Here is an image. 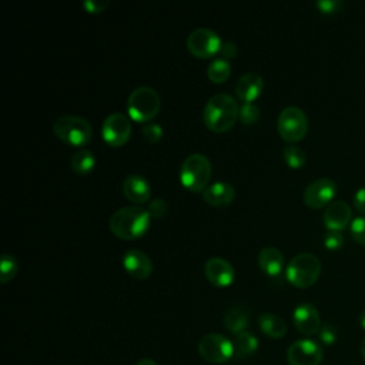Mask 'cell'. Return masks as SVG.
Instances as JSON below:
<instances>
[{"instance_id":"cell-1","label":"cell","mask_w":365,"mask_h":365,"mask_svg":"<svg viewBox=\"0 0 365 365\" xmlns=\"http://www.w3.org/2000/svg\"><path fill=\"white\" fill-rule=\"evenodd\" d=\"M240 115V106L237 100L225 93L214 94L208 98L204 107L202 120L208 130L214 133H224L230 130Z\"/></svg>"},{"instance_id":"cell-2","label":"cell","mask_w":365,"mask_h":365,"mask_svg":"<svg viewBox=\"0 0 365 365\" xmlns=\"http://www.w3.org/2000/svg\"><path fill=\"white\" fill-rule=\"evenodd\" d=\"M150 212L140 207H124L113 212L110 217V231L120 240H135L141 237L150 227Z\"/></svg>"},{"instance_id":"cell-3","label":"cell","mask_w":365,"mask_h":365,"mask_svg":"<svg viewBox=\"0 0 365 365\" xmlns=\"http://www.w3.org/2000/svg\"><path fill=\"white\" fill-rule=\"evenodd\" d=\"M321 274V261L311 252H299L291 258L285 268V277L295 288H309Z\"/></svg>"},{"instance_id":"cell-4","label":"cell","mask_w":365,"mask_h":365,"mask_svg":"<svg viewBox=\"0 0 365 365\" xmlns=\"http://www.w3.org/2000/svg\"><path fill=\"white\" fill-rule=\"evenodd\" d=\"M211 178V163L207 155L194 153L185 157L180 168L181 184L192 192H204L210 185Z\"/></svg>"},{"instance_id":"cell-5","label":"cell","mask_w":365,"mask_h":365,"mask_svg":"<svg viewBox=\"0 0 365 365\" xmlns=\"http://www.w3.org/2000/svg\"><path fill=\"white\" fill-rule=\"evenodd\" d=\"M161 107L160 94L150 86L134 88L127 98V111L135 121L147 123L153 120Z\"/></svg>"},{"instance_id":"cell-6","label":"cell","mask_w":365,"mask_h":365,"mask_svg":"<svg viewBox=\"0 0 365 365\" xmlns=\"http://www.w3.org/2000/svg\"><path fill=\"white\" fill-rule=\"evenodd\" d=\"M53 131L57 138L76 147L86 145L93 137V128L88 120L74 114L60 115L53 123Z\"/></svg>"},{"instance_id":"cell-7","label":"cell","mask_w":365,"mask_h":365,"mask_svg":"<svg viewBox=\"0 0 365 365\" xmlns=\"http://www.w3.org/2000/svg\"><path fill=\"white\" fill-rule=\"evenodd\" d=\"M277 128L284 141L298 143L307 135L308 118L299 107L289 106L279 113Z\"/></svg>"},{"instance_id":"cell-8","label":"cell","mask_w":365,"mask_h":365,"mask_svg":"<svg viewBox=\"0 0 365 365\" xmlns=\"http://www.w3.org/2000/svg\"><path fill=\"white\" fill-rule=\"evenodd\" d=\"M198 354L207 362L224 364L234 356V344L222 334H205L198 342Z\"/></svg>"},{"instance_id":"cell-9","label":"cell","mask_w":365,"mask_h":365,"mask_svg":"<svg viewBox=\"0 0 365 365\" xmlns=\"http://www.w3.org/2000/svg\"><path fill=\"white\" fill-rule=\"evenodd\" d=\"M221 44L222 40L220 36L208 27H198L187 37V48L198 58H208L218 54Z\"/></svg>"},{"instance_id":"cell-10","label":"cell","mask_w":365,"mask_h":365,"mask_svg":"<svg viewBox=\"0 0 365 365\" xmlns=\"http://www.w3.org/2000/svg\"><path fill=\"white\" fill-rule=\"evenodd\" d=\"M101 135L104 141L111 147L124 145L131 135V123L123 113L108 114L101 124Z\"/></svg>"},{"instance_id":"cell-11","label":"cell","mask_w":365,"mask_h":365,"mask_svg":"<svg viewBox=\"0 0 365 365\" xmlns=\"http://www.w3.org/2000/svg\"><path fill=\"white\" fill-rule=\"evenodd\" d=\"M322 358V346L308 338L294 341L287 351V359L289 365H319Z\"/></svg>"},{"instance_id":"cell-12","label":"cell","mask_w":365,"mask_h":365,"mask_svg":"<svg viewBox=\"0 0 365 365\" xmlns=\"http://www.w3.org/2000/svg\"><path fill=\"white\" fill-rule=\"evenodd\" d=\"M336 190L338 187L331 178H318L304 190V202L309 208H322L332 202Z\"/></svg>"},{"instance_id":"cell-13","label":"cell","mask_w":365,"mask_h":365,"mask_svg":"<svg viewBox=\"0 0 365 365\" xmlns=\"http://www.w3.org/2000/svg\"><path fill=\"white\" fill-rule=\"evenodd\" d=\"M204 274L210 284L220 288L230 287L235 277V271L231 262L221 257L210 258L204 265Z\"/></svg>"},{"instance_id":"cell-14","label":"cell","mask_w":365,"mask_h":365,"mask_svg":"<svg viewBox=\"0 0 365 365\" xmlns=\"http://www.w3.org/2000/svg\"><path fill=\"white\" fill-rule=\"evenodd\" d=\"M292 321L297 331L305 336L315 335L321 329V317L312 304H299L292 312Z\"/></svg>"},{"instance_id":"cell-15","label":"cell","mask_w":365,"mask_h":365,"mask_svg":"<svg viewBox=\"0 0 365 365\" xmlns=\"http://www.w3.org/2000/svg\"><path fill=\"white\" fill-rule=\"evenodd\" d=\"M123 267L127 274L135 279H145L151 275L153 262L151 258L141 250L131 248L123 255Z\"/></svg>"},{"instance_id":"cell-16","label":"cell","mask_w":365,"mask_h":365,"mask_svg":"<svg viewBox=\"0 0 365 365\" xmlns=\"http://www.w3.org/2000/svg\"><path fill=\"white\" fill-rule=\"evenodd\" d=\"M352 211L345 201L336 200L327 205L324 211V224L329 231H342L351 222Z\"/></svg>"},{"instance_id":"cell-17","label":"cell","mask_w":365,"mask_h":365,"mask_svg":"<svg viewBox=\"0 0 365 365\" xmlns=\"http://www.w3.org/2000/svg\"><path fill=\"white\" fill-rule=\"evenodd\" d=\"M264 88V80L258 73L248 71L235 83V96L242 103H252Z\"/></svg>"},{"instance_id":"cell-18","label":"cell","mask_w":365,"mask_h":365,"mask_svg":"<svg viewBox=\"0 0 365 365\" xmlns=\"http://www.w3.org/2000/svg\"><path fill=\"white\" fill-rule=\"evenodd\" d=\"M123 192L131 202L144 204L151 195V187L144 177L138 174H130L123 181Z\"/></svg>"},{"instance_id":"cell-19","label":"cell","mask_w":365,"mask_h":365,"mask_svg":"<svg viewBox=\"0 0 365 365\" xmlns=\"http://www.w3.org/2000/svg\"><path fill=\"white\" fill-rule=\"evenodd\" d=\"M234 197H235L234 187L225 181H215L210 184L202 192L204 201L212 207L230 205Z\"/></svg>"},{"instance_id":"cell-20","label":"cell","mask_w":365,"mask_h":365,"mask_svg":"<svg viewBox=\"0 0 365 365\" xmlns=\"http://www.w3.org/2000/svg\"><path fill=\"white\" fill-rule=\"evenodd\" d=\"M284 255L275 247H264L258 252V265L269 277H277L284 269Z\"/></svg>"},{"instance_id":"cell-21","label":"cell","mask_w":365,"mask_h":365,"mask_svg":"<svg viewBox=\"0 0 365 365\" xmlns=\"http://www.w3.org/2000/svg\"><path fill=\"white\" fill-rule=\"evenodd\" d=\"M258 324H259V329L268 338L279 339V338H282L287 334V324L277 314H271V312L261 314L259 318H258Z\"/></svg>"},{"instance_id":"cell-22","label":"cell","mask_w":365,"mask_h":365,"mask_svg":"<svg viewBox=\"0 0 365 365\" xmlns=\"http://www.w3.org/2000/svg\"><path fill=\"white\" fill-rule=\"evenodd\" d=\"M232 344H234V356L238 359H245L251 356L258 348L257 336L248 331L237 334Z\"/></svg>"},{"instance_id":"cell-23","label":"cell","mask_w":365,"mask_h":365,"mask_svg":"<svg viewBox=\"0 0 365 365\" xmlns=\"http://www.w3.org/2000/svg\"><path fill=\"white\" fill-rule=\"evenodd\" d=\"M224 325L234 335H237L240 332H244L248 327V314H247V311L241 307L230 308L224 315Z\"/></svg>"},{"instance_id":"cell-24","label":"cell","mask_w":365,"mask_h":365,"mask_svg":"<svg viewBox=\"0 0 365 365\" xmlns=\"http://www.w3.org/2000/svg\"><path fill=\"white\" fill-rule=\"evenodd\" d=\"M71 168L74 170V173L77 174H88L94 170V165H96V157L94 154L87 150V148H78L73 157H71Z\"/></svg>"},{"instance_id":"cell-25","label":"cell","mask_w":365,"mask_h":365,"mask_svg":"<svg viewBox=\"0 0 365 365\" xmlns=\"http://www.w3.org/2000/svg\"><path fill=\"white\" fill-rule=\"evenodd\" d=\"M231 74V64L224 58H214L207 67V76L212 83H224Z\"/></svg>"},{"instance_id":"cell-26","label":"cell","mask_w":365,"mask_h":365,"mask_svg":"<svg viewBox=\"0 0 365 365\" xmlns=\"http://www.w3.org/2000/svg\"><path fill=\"white\" fill-rule=\"evenodd\" d=\"M19 272V262L17 259L9 254L4 252L1 255V261H0V282L6 284L9 281H11Z\"/></svg>"},{"instance_id":"cell-27","label":"cell","mask_w":365,"mask_h":365,"mask_svg":"<svg viewBox=\"0 0 365 365\" xmlns=\"http://www.w3.org/2000/svg\"><path fill=\"white\" fill-rule=\"evenodd\" d=\"M282 157L285 160V163L291 167V168H299L305 164V160H307V155L305 153L297 147V145H287L284 150H282Z\"/></svg>"},{"instance_id":"cell-28","label":"cell","mask_w":365,"mask_h":365,"mask_svg":"<svg viewBox=\"0 0 365 365\" xmlns=\"http://www.w3.org/2000/svg\"><path fill=\"white\" fill-rule=\"evenodd\" d=\"M238 118L241 120V123L251 125V124L257 123V120L259 118V108L254 103H242L240 106Z\"/></svg>"},{"instance_id":"cell-29","label":"cell","mask_w":365,"mask_h":365,"mask_svg":"<svg viewBox=\"0 0 365 365\" xmlns=\"http://www.w3.org/2000/svg\"><path fill=\"white\" fill-rule=\"evenodd\" d=\"M141 134H143V137H144L145 141L154 144V143H157V141L161 140V137H163V128H161L160 124L147 123V124L143 125Z\"/></svg>"},{"instance_id":"cell-30","label":"cell","mask_w":365,"mask_h":365,"mask_svg":"<svg viewBox=\"0 0 365 365\" xmlns=\"http://www.w3.org/2000/svg\"><path fill=\"white\" fill-rule=\"evenodd\" d=\"M349 231L356 242L365 245V217L354 218L349 224Z\"/></svg>"},{"instance_id":"cell-31","label":"cell","mask_w":365,"mask_h":365,"mask_svg":"<svg viewBox=\"0 0 365 365\" xmlns=\"http://www.w3.org/2000/svg\"><path fill=\"white\" fill-rule=\"evenodd\" d=\"M324 245L329 251H338L344 245V235L341 231H329L324 235Z\"/></svg>"},{"instance_id":"cell-32","label":"cell","mask_w":365,"mask_h":365,"mask_svg":"<svg viewBox=\"0 0 365 365\" xmlns=\"http://www.w3.org/2000/svg\"><path fill=\"white\" fill-rule=\"evenodd\" d=\"M168 205L163 198H155L148 204L147 211L150 212L151 218H163L167 214Z\"/></svg>"},{"instance_id":"cell-33","label":"cell","mask_w":365,"mask_h":365,"mask_svg":"<svg viewBox=\"0 0 365 365\" xmlns=\"http://www.w3.org/2000/svg\"><path fill=\"white\" fill-rule=\"evenodd\" d=\"M318 334H319L321 342L325 344V345H332L336 341V338H338L336 328L332 324H324Z\"/></svg>"},{"instance_id":"cell-34","label":"cell","mask_w":365,"mask_h":365,"mask_svg":"<svg viewBox=\"0 0 365 365\" xmlns=\"http://www.w3.org/2000/svg\"><path fill=\"white\" fill-rule=\"evenodd\" d=\"M315 4L324 14L338 13L344 7V3L341 0H319Z\"/></svg>"},{"instance_id":"cell-35","label":"cell","mask_w":365,"mask_h":365,"mask_svg":"<svg viewBox=\"0 0 365 365\" xmlns=\"http://www.w3.org/2000/svg\"><path fill=\"white\" fill-rule=\"evenodd\" d=\"M110 4L108 0H86L83 3L84 9L88 11V13H101L107 9V6Z\"/></svg>"},{"instance_id":"cell-36","label":"cell","mask_w":365,"mask_h":365,"mask_svg":"<svg viewBox=\"0 0 365 365\" xmlns=\"http://www.w3.org/2000/svg\"><path fill=\"white\" fill-rule=\"evenodd\" d=\"M218 56H220V58L230 61L231 58H234L237 56V46L232 41H222Z\"/></svg>"},{"instance_id":"cell-37","label":"cell","mask_w":365,"mask_h":365,"mask_svg":"<svg viewBox=\"0 0 365 365\" xmlns=\"http://www.w3.org/2000/svg\"><path fill=\"white\" fill-rule=\"evenodd\" d=\"M352 202H354L355 210H358L359 212L365 214V187L359 188V190L355 192Z\"/></svg>"},{"instance_id":"cell-38","label":"cell","mask_w":365,"mask_h":365,"mask_svg":"<svg viewBox=\"0 0 365 365\" xmlns=\"http://www.w3.org/2000/svg\"><path fill=\"white\" fill-rule=\"evenodd\" d=\"M135 365H158V364L154 359H151V358H143Z\"/></svg>"},{"instance_id":"cell-39","label":"cell","mask_w":365,"mask_h":365,"mask_svg":"<svg viewBox=\"0 0 365 365\" xmlns=\"http://www.w3.org/2000/svg\"><path fill=\"white\" fill-rule=\"evenodd\" d=\"M359 325L362 327V329H365V311L359 314Z\"/></svg>"},{"instance_id":"cell-40","label":"cell","mask_w":365,"mask_h":365,"mask_svg":"<svg viewBox=\"0 0 365 365\" xmlns=\"http://www.w3.org/2000/svg\"><path fill=\"white\" fill-rule=\"evenodd\" d=\"M359 351H361V355H362V358H364V361H365V338H364V339H362V342H361Z\"/></svg>"}]
</instances>
